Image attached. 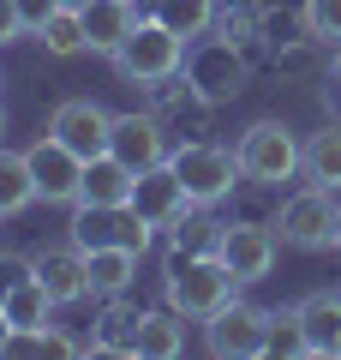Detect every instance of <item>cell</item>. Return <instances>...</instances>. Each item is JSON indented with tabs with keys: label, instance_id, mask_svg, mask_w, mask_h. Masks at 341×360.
Here are the masks:
<instances>
[{
	"label": "cell",
	"instance_id": "1",
	"mask_svg": "<svg viewBox=\"0 0 341 360\" xmlns=\"http://www.w3.org/2000/svg\"><path fill=\"white\" fill-rule=\"evenodd\" d=\"M240 288H246V283L227 270V258L215 252V246H210V252H192V258H174V264H168V276H162L168 307H174L186 324H203L210 312H222Z\"/></svg>",
	"mask_w": 341,
	"mask_h": 360
},
{
	"label": "cell",
	"instance_id": "2",
	"mask_svg": "<svg viewBox=\"0 0 341 360\" xmlns=\"http://www.w3.org/2000/svg\"><path fill=\"white\" fill-rule=\"evenodd\" d=\"M180 66H186V37L168 30L156 13L138 18V30L120 42V54H114V72L126 78V84H168Z\"/></svg>",
	"mask_w": 341,
	"mask_h": 360
},
{
	"label": "cell",
	"instance_id": "3",
	"mask_svg": "<svg viewBox=\"0 0 341 360\" xmlns=\"http://www.w3.org/2000/svg\"><path fill=\"white\" fill-rule=\"evenodd\" d=\"M234 156H240V174L252 180V186H281V180L300 174L305 144L293 139V127H281V120H252L246 139L234 144Z\"/></svg>",
	"mask_w": 341,
	"mask_h": 360
},
{
	"label": "cell",
	"instance_id": "4",
	"mask_svg": "<svg viewBox=\"0 0 341 360\" xmlns=\"http://www.w3.org/2000/svg\"><path fill=\"white\" fill-rule=\"evenodd\" d=\"M335 229H341V205L323 186L293 193L288 205H281V217H276L281 246H293V252H329V246H335Z\"/></svg>",
	"mask_w": 341,
	"mask_h": 360
},
{
	"label": "cell",
	"instance_id": "5",
	"mask_svg": "<svg viewBox=\"0 0 341 360\" xmlns=\"http://www.w3.org/2000/svg\"><path fill=\"white\" fill-rule=\"evenodd\" d=\"M168 162H174V174L186 180V193H192V205H198V210L222 205V198L246 180V174H240V156L222 150V144H180Z\"/></svg>",
	"mask_w": 341,
	"mask_h": 360
},
{
	"label": "cell",
	"instance_id": "6",
	"mask_svg": "<svg viewBox=\"0 0 341 360\" xmlns=\"http://www.w3.org/2000/svg\"><path fill=\"white\" fill-rule=\"evenodd\" d=\"M264 330H269V312L234 295L222 312L203 319V348L215 360H252V354H264Z\"/></svg>",
	"mask_w": 341,
	"mask_h": 360
},
{
	"label": "cell",
	"instance_id": "7",
	"mask_svg": "<svg viewBox=\"0 0 341 360\" xmlns=\"http://www.w3.org/2000/svg\"><path fill=\"white\" fill-rule=\"evenodd\" d=\"M215 252H222L227 270H234V276L252 288V283H264L269 270H276L281 234L264 229V222H215Z\"/></svg>",
	"mask_w": 341,
	"mask_h": 360
},
{
	"label": "cell",
	"instance_id": "8",
	"mask_svg": "<svg viewBox=\"0 0 341 360\" xmlns=\"http://www.w3.org/2000/svg\"><path fill=\"white\" fill-rule=\"evenodd\" d=\"M150 234L156 229L132 205H72V240L78 246H132V252H144Z\"/></svg>",
	"mask_w": 341,
	"mask_h": 360
},
{
	"label": "cell",
	"instance_id": "9",
	"mask_svg": "<svg viewBox=\"0 0 341 360\" xmlns=\"http://www.w3.org/2000/svg\"><path fill=\"white\" fill-rule=\"evenodd\" d=\"M25 156H30V174H36V198L42 205H78V198H84V156L66 150L54 132H42Z\"/></svg>",
	"mask_w": 341,
	"mask_h": 360
},
{
	"label": "cell",
	"instance_id": "10",
	"mask_svg": "<svg viewBox=\"0 0 341 360\" xmlns=\"http://www.w3.org/2000/svg\"><path fill=\"white\" fill-rule=\"evenodd\" d=\"M48 132L66 144V150H78L90 162V156H108L114 150V115L102 103H90V96H66L60 108H54Z\"/></svg>",
	"mask_w": 341,
	"mask_h": 360
},
{
	"label": "cell",
	"instance_id": "11",
	"mask_svg": "<svg viewBox=\"0 0 341 360\" xmlns=\"http://www.w3.org/2000/svg\"><path fill=\"white\" fill-rule=\"evenodd\" d=\"M132 210H138L144 222H150L156 234H168V229H180V222L192 217V193H186V180L174 174V162H162V168H144L138 174V193H132Z\"/></svg>",
	"mask_w": 341,
	"mask_h": 360
},
{
	"label": "cell",
	"instance_id": "12",
	"mask_svg": "<svg viewBox=\"0 0 341 360\" xmlns=\"http://www.w3.org/2000/svg\"><path fill=\"white\" fill-rule=\"evenodd\" d=\"M30 276L48 288L54 307H78V300H90V252H84L78 240L42 246V252L30 258Z\"/></svg>",
	"mask_w": 341,
	"mask_h": 360
},
{
	"label": "cell",
	"instance_id": "13",
	"mask_svg": "<svg viewBox=\"0 0 341 360\" xmlns=\"http://www.w3.org/2000/svg\"><path fill=\"white\" fill-rule=\"evenodd\" d=\"M114 156L144 174V168H162L174 156V144H168V132H162L156 115H114Z\"/></svg>",
	"mask_w": 341,
	"mask_h": 360
},
{
	"label": "cell",
	"instance_id": "14",
	"mask_svg": "<svg viewBox=\"0 0 341 360\" xmlns=\"http://www.w3.org/2000/svg\"><path fill=\"white\" fill-rule=\"evenodd\" d=\"M132 30H138V0H90L84 6V42L102 60H114Z\"/></svg>",
	"mask_w": 341,
	"mask_h": 360
},
{
	"label": "cell",
	"instance_id": "15",
	"mask_svg": "<svg viewBox=\"0 0 341 360\" xmlns=\"http://www.w3.org/2000/svg\"><path fill=\"white\" fill-rule=\"evenodd\" d=\"M132 193H138V168H126L114 150L84 162V198L78 205H132Z\"/></svg>",
	"mask_w": 341,
	"mask_h": 360
},
{
	"label": "cell",
	"instance_id": "16",
	"mask_svg": "<svg viewBox=\"0 0 341 360\" xmlns=\"http://www.w3.org/2000/svg\"><path fill=\"white\" fill-rule=\"evenodd\" d=\"M180 348H186V319L174 307L138 312V330H132V354L138 360H174Z\"/></svg>",
	"mask_w": 341,
	"mask_h": 360
},
{
	"label": "cell",
	"instance_id": "17",
	"mask_svg": "<svg viewBox=\"0 0 341 360\" xmlns=\"http://www.w3.org/2000/svg\"><path fill=\"white\" fill-rule=\"evenodd\" d=\"M84 252H90V295L120 300L138 276V252L132 246H84Z\"/></svg>",
	"mask_w": 341,
	"mask_h": 360
},
{
	"label": "cell",
	"instance_id": "18",
	"mask_svg": "<svg viewBox=\"0 0 341 360\" xmlns=\"http://www.w3.org/2000/svg\"><path fill=\"white\" fill-rule=\"evenodd\" d=\"M300 319H305V342H312V354H341V295H335V288L305 295L300 300Z\"/></svg>",
	"mask_w": 341,
	"mask_h": 360
},
{
	"label": "cell",
	"instance_id": "19",
	"mask_svg": "<svg viewBox=\"0 0 341 360\" xmlns=\"http://www.w3.org/2000/svg\"><path fill=\"white\" fill-rule=\"evenodd\" d=\"M30 205H36V174H30V156L0 144V222H13L18 210H30Z\"/></svg>",
	"mask_w": 341,
	"mask_h": 360
},
{
	"label": "cell",
	"instance_id": "20",
	"mask_svg": "<svg viewBox=\"0 0 341 360\" xmlns=\"http://www.w3.org/2000/svg\"><path fill=\"white\" fill-rule=\"evenodd\" d=\"M300 174L312 180V186H323V193H341V127H335V120H329L323 132H312V139H305Z\"/></svg>",
	"mask_w": 341,
	"mask_h": 360
},
{
	"label": "cell",
	"instance_id": "21",
	"mask_svg": "<svg viewBox=\"0 0 341 360\" xmlns=\"http://www.w3.org/2000/svg\"><path fill=\"white\" fill-rule=\"evenodd\" d=\"M0 307H6V319H13V330H48L54 300H48V288H42L36 276H25V283H18L13 295L0 300Z\"/></svg>",
	"mask_w": 341,
	"mask_h": 360
},
{
	"label": "cell",
	"instance_id": "22",
	"mask_svg": "<svg viewBox=\"0 0 341 360\" xmlns=\"http://www.w3.org/2000/svg\"><path fill=\"white\" fill-rule=\"evenodd\" d=\"M36 42L54 54V60H72V54H90V42H84V13H78V6H60V13H54L48 25L36 30Z\"/></svg>",
	"mask_w": 341,
	"mask_h": 360
},
{
	"label": "cell",
	"instance_id": "23",
	"mask_svg": "<svg viewBox=\"0 0 341 360\" xmlns=\"http://www.w3.org/2000/svg\"><path fill=\"white\" fill-rule=\"evenodd\" d=\"M264 354H276V360H300V354H312V342H305V319H300V307H288V312H269Z\"/></svg>",
	"mask_w": 341,
	"mask_h": 360
},
{
	"label": "cell",
	"instance_id": "24",
	"mask_svg": "<svg viewBox=\"0 0 341 360\" xmlns=\"http://www.w3.org/2000/svg\"><path fill=\"white\" fill-rule=\"evenodd\" d=\"M156 18H162L168 30H180V37H203L215 18V0H156Z\"/></svg>",
	"mask_w": 341,
	"mask_h": 360
},
{
	"label": "cell",
	"instance_id": "25",
	"mask_svg": "<svg viewBox=\"0 0 341 360\" xmlns=\"http://www.w3.org/2000/svg\"><path fill=\"white\" fill-rule=\"evenodd\" d=\"M300 18H305V37H317V42H329V49H341V0H305Z\"/></svg>",
	"mask_w": 341,
	"mask_h": 360
},
{
	"label": "cell",
	"instance_id": "26",
	"mask_svg": "<svg viewBox=\"0 0 341 360\" xmlns=\"http://www.w3.org/2000/svg\"><path fill=\"white\" fill-rule=\"evenodd\" d=\"M25 276H30V258H18V252H0V300L13 295V288L25 283Z\"/></svg>",
	"mask_w": 341,
	"mask_h": 360
},
{
	"label": "cell",
	"instance_id": "27",
	"mask_svg": "<svg viewBox=\"0 0 341 360\" xmlns=\"http://www.w3.org/2000/svg\"><path fill=\"white\" fill-rule=\"evenodd\" d=\"M54 13H60V0H18V18H25V30H30V37H36V30L48 25Z\"/></svg>",
	"mask_w": 341,
	"mask_h": 360
},
{
	"label": "cell",
	"instance_id": "28",
	"mask_svg": "<svg viewBox=\"0 0 341 360\" xmlns=\"http://www.w3.org/2000/svg\"><path fill=\"white\" fill-rule=\"evenodd\" d=\"M18 37H30L18 18V0H0V42H18Z\"/></svg>",
	"mask_w": 341,
	"mask_h": 360
},
{
	"label": "cell",
	"instance_id": "29",
	"mask_svg": "<svg viewBox=\"0 0 341 360\" xmlns=\"http://www.w3.org/2000/svg\"><path fill=\"white\" fill-rule=\"evenodd\" d=\"M6 348H13V319H6V307H0V360H6Z\"/></svg>",
	"mask_w": 341,
	"mask_h": 360
},
{
	"label": "cell",
	"instance_id": "30",
	"mask_svg": "<svg viewBox=\"0 0 341 360\" xmlns=\"http://www.w3.org/2000/svg\"><path fill=\"white\" fill-rule=\"evenodd\" d=\"M60 6H78V13H84V6H90V0H60Z\"/></svg>",
	"mask_w": 341,
	"mask_h": 360
},
{
	"label": "cell",
	"instance_id": "31",
	"mask_svg": "<svg viewBox=\"0 0 341 360\" xmlns=\"http://www.w3.org/2000/svg\"><path fill=\"white\" fill-rule=\"evenodd\" d=\"M335 84H341V49H335Z\"/></svg>",
	"mask_w": 341,
	"mask_h": 360
},
{
	"label": "cell",
	"instance_id": "32",
	"mask_svg": "<svg viewBox=\"0 0 341 360\" xmlns=\"http://www.w3.org/2000/svg\"><path fill=\"white\" fill-rule=\"evenodd\" d=\"M0 132H6V115H0Z\"/></svg>",
	"mask_w": 341,
	"mask_h": 360
},
{
	"label": "cell",
	"instance_id": "33",
	"mask_svg": "<svg viewBox=\"0 0 341 360\" xmlns=\"http://www.w3.org/2000/svg\"><path fill=\"white\" fill-rule=\"evenodd\" d=\"M335 246H341V229H335Z\"/></svg>",
	"mask_w": 341,
	"mask_h": 360
}]
</instances>
